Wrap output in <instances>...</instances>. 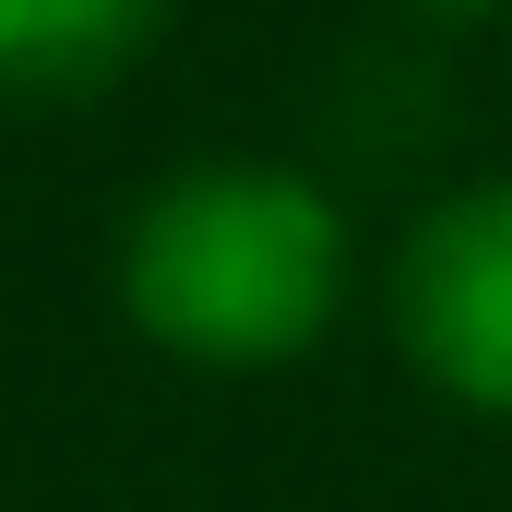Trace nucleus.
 Returning <instances> with one entry per match:
<instances>
[{
  "label": "nucleus",
  "mask_w": 512,
  "mask_h": 512,
  "mask_svg": "<svg viewBox=\"0 0 512 512\" xmlns=\"http://www.w3.org/2000/svg\"><path fill=\"white\" fill-rule=\"evenodd\" d=\"M382 310H393L405 370L441 405L512 429V167L417 203V227L393 239Z\"/></svg>",
  "instance_id": "2"
},
{
  "label": "nucleus",
  "mask_w": 512,
  "mask_h": 512,
  "mask_svg": "<svg viewBox=\"0 0 512 512\" xmlns=\"http://www.w3.org/2000/svg\"><path fill=\"white\" fill-rule=\"evenodd\" d=\"M179 0H0V108H84L155 60Z\"/></svg>",
  "instance_id": "3"
},
{
  "label": "nucleus",
  "mask_w": 512,
  "mask_h": 512,
  "mask_svg": "<svg viewBox=\"0 0 512 512\" xmlns=\"http://www.w3.org/2000/svg\"><path fill=\"white\" fill-rule=\"evenodd\" d=\"M417 36H441V48H465V36H489V24H512V0H393Z\"/></svg>",
  "instance_id": "5"
},
{
  "label": "nucleus",
  "mask_w": 512,
  "mask_h": 512,
  "mask_svg": "<svg viewBox=\"0 0 512 512\" xmlns=\"http://www.w3.org/2000/svg\"><path fill=\"white\" fill-rule=\"evenodd\" d=\"M322 131H334L346 167H417V155H441V131H453V48L417 36V24L358 36L334 60V84H322Z\"/></svg>",
  "instance_id": "4"
},
{
  "label": "nucleus",
  "mask_w": 512,
  "mask_h": 512,
  "mask_svg": "<svg viewBox=\"0 0 512 512\" xmlns=\"http://www.w3.org/2000/svg\"><path fill=\"white\" fill-rule=\"evenodd\" d=\"M358 298V215L322 167L191 155L120 215V310L179 370H298Z\"/></svg>",
  "instance_id": "1"
}]
</instances>
